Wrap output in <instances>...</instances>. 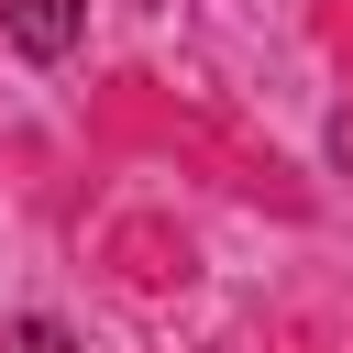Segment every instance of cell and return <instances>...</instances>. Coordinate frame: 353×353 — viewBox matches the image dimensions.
<instances>
[{
  "instance_id": "obj_1",
  "label": "cell",
  "mask_w": 353,
  "mask_h": 353,
  "mask_svg": "<svg viewBox=\"0 0 353 353\" xmlns=\"http://www.w3.org/2000/svg\"><path fill=\"white\" fill-rule=\"evenodd\" d=\"M88 33V0H11V55H33V66H55L66 44Z\"/></svg>"
},
{
  "instance_id": "obj_2",
  "label": "cell",
  "mask_w": 353,
  "mask_h": 353,
  "mask_svg": "<svg viewBox=\"0 0 353 353\" xmlns=\"http://www.w3.org/2000/svg\"><path fill=\"white\" fill-rule=\"evenodd\" d=\"M11 353H77V342H66V320H22V331H11Z\"/></svg>"
}]
</instances>
